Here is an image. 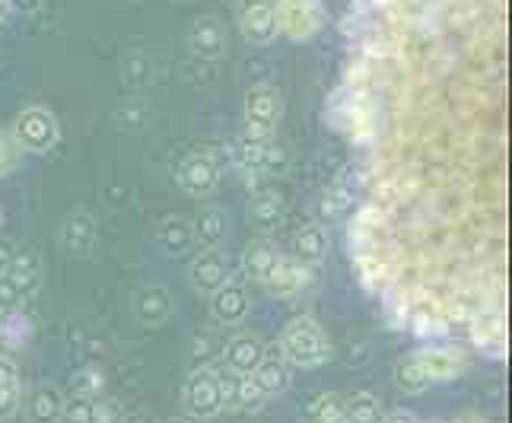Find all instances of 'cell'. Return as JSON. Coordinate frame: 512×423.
<instances>
[{
  "instance_id": "cell-1",
  "label": "cell",
  "mask_w": 512,
  "mask_h": 423,
  "mask_svg": "<svg viewBox=\"0 0 512 423\" xmlns=\"http://www.w3.org/2000/svg\"><path fill=\"white\" fill-rule=\"evenodd\" d=\"M280 360L299 369H319L331 360V341L309 315H296L280 331Z\"/></svg>"
},
{
  "instance_id": "cell-2",
  "label": "cell",
  "mask_w": 512,
  "mask_h": 423,
  "mask_svg": "<svg viewBox=\"0 0 512 423\" xmlns=\"http://www.w3.org/2000/svg\"><path fill=\"white\" fill-rule=\"evenodd\" d=\"M284 118V96L277 86L258 83L245 90L242 99V137L245 140H274V131Z\"/></svg>"
},
{
  "instance_id": "cell-3",
  "label": "cell",
  "mask_w": 512,
  "mask_h": 423,
  "mask_svg": "<svg viewBox=\"0 0 512 423\" xmlns=\"http://www.w3.org/2000/svg\"><path fill=\"white\" fill-rule=\"evenodd\" d=\"M10 134L16 137V144L23 147V153H48L58 147L61 140V125L51 109L45 105H26V109L13 118Z\"/></svg>"
},
{
  "instance_id": "cell-4",
  "label": "cell",
  "mask_w": 512,
  "mask_h": 423,
  "mask_svg": "<svg viewBox=\"0 0 512 423\" xmlns=\"http://www.w3.org/2000/svg\"><path fill=\"white\" fill-rule=\"evenodd\" d=\"M274 13L280 35H287L290 42H309L328 23L322 0H274Z\"/></svg>"
},
{
  "instance_id": "cell-5",
  "label": "cell",
  "mask_w": 512,
  "mask_h": 423,
  "mask_svg": "<svg viewBox=\"0 0 512 423\" xmlns=\"http://www.w3.org/2000/svg\"><path fill=\"white\" fill-rule=\"evenodd\" d=\"M182 408H185V417L191 420H214L226 408L223 376H217L214 369H194L185 379Z\"/></svg>"
},
{
  "instance_id": "cell-6",
  "label": "cell",
  "mask_w": 512,
  "mask_h": 423,
  "mask_svg": "<svg viewBox=\"0 0 512 423\" xmlns=\"http://www.w3.org/2000/svg\"><path fill=\"white\" fill-rule=\"evenodd\" d=\"M236 23L242 39L249 45H271L277 42V13H274V0H239L236 4Z\"/></svg>"
},
{
  "instance_id": "cell-7",
  "label": "cell",
  "mask_w": 512,
  "mask_h": 423,
  "mask_svg": "<svg viewBox=\"0 0 512 423\" xmlns=\"http://www.w3.org/2000/svg\"><path fill=\"white\" fill-rule=\"evenodd\" d=\"M175 182L188 198H207L220 185V163L210 153H191L175 169Z\"/></svg>"
},
{
  "instance_id": "cell-8",
  "label": "cell",
  "mask_w": 512,
  "mask_h": 423,
  "mask_svg": "<svg viewBox=\"0 0 512 423\" xmlns=\"http://www.w3.org/2000/svg\"><path fill=\"white\" fill-rule=\"evenodd\" d=\"M188 280L198 293L214 296L220 287H226L229 280H233V261H229L223 249H201L188 268Z\"/></svg>"
},
{
  "instance_id": "cell-9",
  "label": "cell",
  "mask_w": 512,
  "mask_h": 423,
  "mask_svg": "<svg viewBox=\"0 0 512 423\" xmlns=\"http://www.w3.org/2000/svg\"><path fill=\"white\" fill-rule=\"evenodd\" d=\"M471 341L487 357H506V315L503 306H481L471 315Z\"/></svg>"
},
{
  "instance_id": "cell-10",
  "label": "cell",
  "mask_w": 512,
  "mask_h": 423,
  "mask_svg": "<svg viewBox=\"0 0 512 423\" xmlns=\"http://www.w3.org/2000/svg\"><path fill=\"white\" fill-rule=\"evenodd\" d=\"M309 277H312V271L303 261H296L290 255H277L268 277L261 280V287L268 290L274 299H296L309 287Z\"/></svg>"
},
{
  "instance_id": "cell-11",
  "label": "cell",
  "mask_w": 512,
  "mask_h": 423,
  "mask_svg": "<svg viewBox=\"0 0 512 423\" xmlns=\"http://www.w3.org/2000/svg\"><path fill=\"white\" fill-rule=\"evenodd\" d=\"M188 48H191V55L201 58V61H220L226 55V29L217 16L204 13L191 23Z\"/></svg>"
},
{
  "instance_id": "cell-12",
  "label": "cell",
  "mask_w": 512,
  "mask_h": 423,
  "mask_svg": "<svg viewBox=\"0 0 512 423\" xmlns=\"http://www.w3.org/2000/svg\"><path fill=\"white\" fill-rule=\"evenodd\" d=\"M417 354L433 385L452 382L468 373V357H465V350H458V347H420Z\"/></svg>"
},
{
  "instance_id": "cell-13",
  "label": "cell",
  "mask_w": 512,
  "mask_h": 423,
  "mask_svg": "<svg viewBox=\"0 0 512 423\" xmlns=\"http://www.w3.org/2000/svg\"><path fill=\"white\" fill-rule=\"evenodd\" d=\"M175 303H172V293L160 284H150V287H140L134 293V315L140 325L147 328H160L172 319Z\"/></svg>"
},
{
  "instance_id": "cell-14",
  "label": "cell",
  "mask_w": 512,
  "mask_h": 423,
  "mask_svg": "<svg viewBox=\"0 0 512 423\" xmlns=\"http://www.w3.org/2000/svg\"><path fill=\"white\" fill-rule=\"evenodd\" d=\"M264 357H268L264 354V341L255 338V334H236L223 347V366L229 369V376H252Z\"/></svg>"
},
{
  "instance_id": "cell-15",
  "label": "cell",
  "mask_w": 512,
  "mask_h": 423,
  "mask_svg": "<svg viewBox=\"0 0 512 423\" xmlns=\"http://www.w3.org/2000/svg\"><path fill=\"white\" fill-rule=\"evenodd\" d=\"M4 277L13 284V290L20 293V299L35 296L42 287V261L32 249H13Z\"/></svg>"
},
{
  "instance_id": "cell-16",
  "label": "cell",
  "mask_w": 512,
  "mask_h": 423,
  "mask_svg": "<svg viewBox=\"0 0 512 423\" xmlns=\"http://www.w3.org/2000/svg\"><path fill=\"white\" fill-rule=\"evenodd\" d=\"M249 309H252L249 293H245L242 284H233V280L210 296V315H214L220 325H242L249 319Z\"/></svg>"
},
{
  "instance_id": "cell-17",
  "label": "cell",
  "mask_w": 512,
  "mask_h": 423,
  "mask_svg": "<svg viewBox=\"0 0 512 423\" xmlns=\"http://www.w3.org/2000/svg\"><path fill=\"white\" fill-rule=\"evenodd\" d=\"M61 245L64 252L86 258L96 245V220L90 210H74L64 223H61Z\"/></svg>"
},
{
  "instance_id": "cell-18",
  "label": "cell",
  "mask_w": 512,
  "mask_h": 423,
  "mask_svg": "<svg viewBox=\"0 0 512 423\" xmlns=\"http://www.w3.org/2000/svg\"><path fill=\"white\" fill-rule=\"evenodd\" d=\"M239 163L245 169H255L258 175H277L284 166V156L274 147V140H245L239 144Z\"/></svg>"
},
{
  "instance_id": "cell-19",
  "label": "cell",
  "mask_w": 512,
  "mask_h": 423,
  "mask_svg": "<svg viewBox=\"0 0 512 423\" xmlns=\"http://www.w3.org/2000/svg\"><path fill=\"white\" fill-rule=\"evenodd\" d=\"M249 223L258 229V233H274V229L284 223V198L277 195V191H258V195H252V201H249Z\"/></svg>"
},
{
  "instance_id": "cell-20",
  "label": "cell",
  "mask_w": 512,
  "mask_h": 423,
  "mask_svg": "<svg viewBox=\"0 0 512 423\" xmlns=\"http://www.w3.org/2000/svg\"><path fill=\"white\" fill-rule=\"evenodd\" d=\"M229 223H226V210L220 207H204L198 217L191 220V236L201 249H220L226 242Z\"/></svg>"
},
{
  "instance_id": "cell-21",
  "label": "cell",
  "mask_w": 512,
  "mask_h": 423,
  "mask_svg": "<svg viewBox=\"0 0 512 423\" xmlns=\"http://www.w3.org/2000/svg\"><path fill=\"white\" fill-rule=\"evenodd\" d=\"M252 379H255V385H258V392H261L264 401L277 398V395H284L290 389V366L280 357H264L258 363V369L252 373Z\"/></svg>"
},
{
  "instance_id": "cell-22",
  "label": "cell",
  "mask_w": 512,
  "mask_h": 423,
  "mask_svg": "<svg viewBox=\"0 0 512 423\" xmlns=\"http://www.w3.org/2000/svg\"><path fill=\"white\" fill-rule=\"evenodd\" d=\"M274 261H277V245L268 236L252 239L242 249V274L249 277V280H255V284H261V280L268 277Z\"/></svg>"
},
{
  "instance_id": "cell-23",
  "label": "cell",
  "mask_w": 512,
  "mask_h": 423,
  "mask_svg": "<svg viewBox=\"0 0 512 423\" xmlns=\"http://www.w3.org/2000/svg\"><path fill=\"white\" fill-rule=\"evenodd\" d=\"M61 408H64V395L55 385H39L26 401V417L29 423H58Z\"/></svg>"
},
{
  "instance_id": "cell-24",
  "label": "cell",
  "mask_w": 512,
  "mask_h": 423,
  "mask_svg": "<svg viewBox=\"0 0 512 423\" xmlns=\"http://www.w3.org/2000/svg\"><path fill=\"white\" fill-rule=\"evenodd\" d=\"M156 245L172 255V258H179L185 255L191 245H194V236H191V223L182 220V217H166L160 226H156Z\"/></svg>"
},
{
  "instance_id": "cell-25",
  "label": "cell",
  "mask_w": 512,
  "mask_h": 423,
  "mask_svg": "<svg viewBox=\"0 0 512 423\" xmlns=\"http://www.w3.org/2000/svg\"><path fill=\"white\" fill-rule=\"evenodd\" d=\"M328 249H331V242H328L325 226L309 223V226L299 229V236H296V261H303L306 268H312V264H322L328 258Z\"/></svg>"
},
{
  "instance_id": "cell-26",
  "label": "cell",
  "mask_w": 512,
  "mask_h": 423,
  "mask_svg": "<svg viewBox=\"0 0 512 423\" xmlns=\"http://www.w3.org/2000/svg\"><path fill=\"white\" fill-rule=\"evenodd\" d=\"M395 385L404 395H420V392H427L430 385H433L430 376H427V369H423V360H420L417 350L398 360V366H395Z\"/></svg>"
},
{
  "instance_id": "cell-27",
  "label": "cell",
  "mask_w": 512,
  "mask_h": 423,
  "mask_svg": "<svg viewBox=\"0 0 512 423\" xmlns=\"http://www.w3.org/2000/svg\"><path fill=\"white\" fill-rule=\"evenodd\" d=\"M306 423H344V398L341 395H315L306 411H303Z\"/></svg>"
},
{
  "instance_id": "cell-28",
  "label": "cell",
  "mask_w": 512,
  "mask_h": 423,
  "mask_svg": "<svg viewBox=\"0 0 512 423\" xmlns=\"http://www.w3.org/2000/svg\"><path fill=\"white\" fill-rule=\"evenodd\" d=\"M121 80H125L128 90H147L153 80V61L144 51H131L121 61Z\"/></svg>"
},
{
  "instance_id": "cell-29",
  "label": "cell",
  "mask_w": 512,
  "mask_h": 423,
  "mask_svg": "<svg viewBox=\"0 0 512 423\" xmlns=\"http://www.w3.org/2000/svg\"><path fill=\"white\" fill-rule=\"evenodd\" d=\"M344 423H382V404L373 392H357L344 401Z\"/></svg>"
},
{
  "instance_id": "cell-30",
  "label": "cell",
  "mask_w": 512,
  "mask_h": 423,
  "mask_svg": "<svg viewBox=\"0 0 512 423\" xmlns=\"http://www.w3.org/2000/svg\"><path fill=\"white\" fill-rule=\"evenodd\" d=\"M353 188L347 185V179H338L325 195H322V217L328 220H344L350 210H353Z\"/></svg>"
},
{
  "instance_id": "cell-31",
  "label": "cell",
  "mask_w": 512,
  "mask_h": 423,
  "mask_svg": "<svg viewBox=\"0 0 512 423\" xmlns=\"http://www.w3.org/2000/svg\"><path fill=\"white\" fill-rule=\"evenodd\" d=\"M23 147L16 144V137L10 134V128H0V179H7L16 169L23 166Z\"/></svg>"
},
{
  "instance_id": "cell-32",
  "label": "cell",
  "mask_w": 512,
  "mask_h": 423,
  "mask_svg": "<svg viewBox=\"0 0 512 423\" xmlns=\"http://www.w3.org/2000/svg\"><path fill=\"white\" fill-rule=\"evenodd\" d=\"M93 411H96V398L70 392L61 408V423H93Z\"/></svg>"
},
{
  "instance_id": "cell-33",
  "label": "cell",
  "mask_w": 512,
  "mask_h": 423,
  "mask_svg": "<svg viewBox=\"0 0 512 423\" xmlns=\"http://www.w3.org/2000/svg\"><path fill=\"white\" fill-rule=\"evenodd\" d=\"M70 392L99 398V392H102V373H99V369H93V366L80 369V373L74 376V382H70Z\"/></svg>"
},
{
  "instance_id": "cell-34",
  "label": "cell",
  "mask_w": 512,
  "mask_h": 423,
  "mask_svg": "<svg viewBox=\"0 0 512 423\" xmlns=\"http://www.w3.org/2000/svg\"><path fill=\"white\" fill-rule=\"evenodd\" d=\"M23 408V385L20 382H7L0 385V420L16 417V411Z\"/></svg>"
},
{
  "instance_id": "cell-35",
  "label": "cell",
  "mask_w": 512,
  "mask_h": 423,
  "mask_svg": "<svg viewBox=\"0 0 512 423\" xmlns=\"http://www.w3.org/2000/svg\"><path fill=\"white\" fill-rule=\"evenodd\" d=\"M115 118H118V125L121 128H128V131H134V128H144V121L150 118V109L144 102H125L121 109L115 112Z\"/></svg>"
},
{
  "instance_id": "cell-36",
  "label": "cell",
  "mask_w": 512,
  "mask_h": 423,
  "mask_svg": "<svg viewBox=\"0 0 512 423\" xmlns=\"http://www.w3.org/2000/svg\"><path fill=\"white\" fill-rule=\"evenodd\" d=\"M93 423H125V411L115 398H96Z\"/></svg>"
},
{
  "instance_id": "cell-37",
  "label": "cell",
  "mask_w": 512,
  "mask_h": 423,
  "mask_svg": "<svg viewBox=\"0 0 512 423\" xmlns=\"http://www.w3.org/2000/svg\"><path fill=\"white\" fill-rule=\"evenodd\" d=\"M16 303H20V293H16L13 290V284H10V280L4 277V274H0V309H4V312H10Z\"/></svg>"
},
{
  "instance_id": "cell-38",
  "label": "cell",
  "mask_w": 512,
  "mask_h": 423,
  "mask_svg": "<svg viewBox=\"0 0 512 423\" xmlns=\"http://www.w3.org/2000/svg\"><path fill=\"white\" fill-rule=\"evenodd\" d=\"M7 382H20V369H16V363L7 354H0V385Z\"/></svg>"
},
{
  "instance_id": "cell-39",
  "label": "cell",
  "mask_w": 512,
  "mask_h": 423,
  "mask_svg": "<svg viewBox=\"0 0 512 423\" xmlns=\"http://www.w3.org/2000/svg\"><path fill=\"white\" fill-rule=\"evenodd\" d=\"M7 4L13 7V10H23V13H35L42 7V0H7Z\"/></svg>"
},
{
  "instance_id": "cell-40",
  "label": "cell",
  "mask_w": 512,
  "mask_h": 423,
  "mask_svg": "<svg viewBox=\"0 0 512 423\" xmlns=\"http://www.w3.org/2000/svg\"><path fill=\"white\" fill-rule=\"evenodd\" d=\"M125 423H160L153 414H144V411H137V414H128Z\"/></svg>"
},
{
  "instance_id": "cell-41",
  "label": "cell",
  "mask_w": 512,
  "mask_h": 423,
  "mask_svg": "<svg viewBox=\"0 0 512 423\" xmlns=\"http://www.w3.org/2000/svg\"><path fill=\"white\" fill-rule=\"evenodd\" d=\"M382 423H417L411 414H404V411H398V414H388V417H382Z\"/></svg>"
},
{
  "instance_id": "cell-42",
  "label": "cell",
  "mask_w": 512,
  "mask_h": 423,
  "mask_svg": "<svg viewBox=\"0 0 512 423\" xmlns=\"http://www.w3.org/2000/svg\"><path fill=\"white\" fill-rule=\"evenodd\" d=\"M10 255H13V249H10V245H4V242H0V274L7 271V261H10Z\"/></svg>"
},
{
  "instance_id": "cell-43",
  "label": "cell",
  "mask_w": 512,
  "mask_h": 423,
  "mask_svg": "<svg viewBox=\"0 0 512 423\" xmlns=\"http://www.w3.org/2000/svg\"><path fill=\"white\" fill-rule=\"evenodd\" d=\"M7 13H10V4H7V0H0V23L7 20Z\"/></svg>"
},
{
  "instance_id": "cell-44",
  "label": "cell",
  "mask_w": 512,
  "mask_h": 423,
  "mask_svg": "<svg viewBox=\"0 0 512 423\" xmlns=\"http://www.w3.org/2000/svg\"><path fill=\"white\" fill-rule=\"evenodd\" d=\"M163 423H194V420L185 417V414H179V417H169V420H163Z\"/></svg>"
},
{
  "instance_id": "cell-45",
  "label": "cell",
  "mask_w": 512,
  "mask_h": 423,
  "mask_svg": "<svg viewBox=\"0 0 512 423\" xmlns=\"http://www.w3.org/2000/svg\"><path fill=\"white\" fill-rule=\"evenodd\" d=\"M458 423H484V420H481V417H462Z\"/></svg>"
},
{
  "instance_id": "cell-46",
  "label": "cell",
  "mask_w": 512,
  "mask_h": 423,
  "mask_svg": "<svg viewBox=\"0 0 512 423\" xmlns=\"http://www.w3.org/2000/svg\"><path fill=\"white\" fill-rule=\"evenodd\" d=\"M0 226H4V210H0Z\"/></svg>"
}]
</instances>
